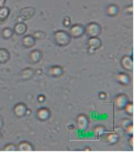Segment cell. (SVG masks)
Here are the masks:
<instances>
[{
	"label": "cell",
	"mask_w": 135,
	"mask_h": 153,
	"mask_svg": "<svg viewBox=\"0 0 135 153\" xmlns=\"http://www.w3.org/2000/svg\"><path fill=\"white\" fill-rule=\"evenodd\" d=\"M121 66L122 67L124 70L126 71L131 72L134 68V62H133V59L130 56H122L120 61Z\"/></svg>",
	"instance_id": "obj_6"
},
{
	"label": "cell",
	"mask_w": 135,
	"mask_h": 153,
	"mask_svg": "<svg viewBox=\"0 0 135 153\" xmlns=\"http://www.w3.org/2000/svg\"><path fill=\"white\" fill-rule=\"evenodd\" d=\"M129 143L130 146H131V148H134V135H131L129 138Z\"/></svg>",
	"instance_id": "obj_30"
},
{
	"label": "cell",
	"mask_w": 135,
	"mask_h": 153,
	"mask_svg": "<svg viewBox=\"0 0 135 153\" xmlns=\"http://www.w3.org/2000/svg\"><path fill=\"white\" fill-rule=\"evenodd\" d=\"M101 33V27L97 22H90L85 27V33L89 37H97Z\"/></svg>",
	"instance_id": "obj_2"
},
{
	"label": "cell",
	"mask_w": 135,
	"mask_h": 153,
	"mask_svg": "<svg viewBox=\"0 0 135 153\" xmlns=\"http://www.w3.org/2000/svg\"><path fill=\"white\" fill-rule=\"evenodd\" d=\"M27 107L23 103H18V104H15L13 108V112H14L15 116L18 118H23L27 115Z\"/></svg>",
	"instance_id": "obj_7"
},
{
	"label": "cell",
	"mask_w": 135,
	"mask_h": 153,
	"mask_svg": "<svg viewBox=\"0 0 135 153\" xmlns=\"http://www.w3.org/2000/svg\"><path fill=\"white\" fill-rule=\"evenodd\" d=\"M38 101H39V102H43V101H44L45 100V97L44 96H43V95H41V96H39L38 97Z\"/></svg>",
	"instance_id": "obj_33"
},
{
	"label": "cell",
	"mask_w": 135,
	"mask_h": 153,
	"mask_svg": "<svg viewBox=\"0 0 135 153\" xmlns=\"http://www.w3.org/2000/svg\"><path fill=\"white\" fill-rule=\"evenodd\" d=\"M6 2V0H0V7H3L4 6Z\"/></svg>",
	"instance_id": "obj_34"
},
{
	"label": "cell",
	"mask_w": 135,
	"mask_h": 153,
	"mask_svg": "<svg viewBox=\"0 0 135 153\" xmlns=\"http://www.w3.org/2000/svg\"><path fill=\"white\" fill-rule=\"evenodd\" d=\"M10 14V9L6 6L0 7V21H4L7 19Z\"/></svg>",
	"instance_id": "obj_20"
},
{
	"label": "cell",
	"mask_w": 135,
	"mask_h": 153,
	"mask_svg": "<svg viewBox=\"0 0 135 153\" xmlns=\"http://www.w3.org/2000/svg\"><path fill=\"white\" fill-rule=\"evenodd\" d=\"M13 33L18 36H23L27 30V25L23 22H18L14 25Z\"/></svg>",
	"instance_id": "obj_9"
},
{
	"label": "cell",
	"mask_w": 135,
	"mask_h": 153,
	"mask_svg": "<svg viewBox=\"0 0 135 153\" xmlns=\"http://www.w3.org/2000/svg\"><path fill=\"white\" fill-rule=\"evenodd\" d=\"M37 116L41 121H46L50 117V111L47 108H41L37 111Z\"/></svg>",
	"instance_id": "obj_15"
},
{
	"label": "cell",
	"mask_w": 135,
	"mask_h": 153,
	"mask_svg": "<svg viewBox=\"0 0 135 153\" xmlns=\"http://www.w3.org/2000/svg\"><path fill=\"white\" fill-rule=\"evenodd\" d=\"M42 58V53L39 50H32L30 53V59L32 63H38Z\"/></svg>",
	"instance_id": "obj_13"
},
{
	"label": "cell",
	"mask_w": 135,
	"mask_h": 153,
	"mask_svg": "<svg viewBox=\"0 0 135 153\" xmlns=\"http://www.w3.org/2000/svg\"><path fill=\"white\" fill-rule=\"evenodd\" d=\"M125 129V131H126V133L128 134V135L131 136V135H134V125H133L131 123L130 124H128Z\"/></svg>",
	"instance_id": "obj_27"
},
{
	"label": "cell",
	"mask_w": 135,
	"mask_h": 153,
	"mask_svg": "<svg viewBox=\"0 0 135 153\" xmlns=\"http://www.w3.org/2000/svg\"><path fill=\"white\" fill-rule=\"evenodd\" d=\"M4 151H15L17 150V146L13 143H7V145L4 146L3 148Z\"/></svg>",
	"instance_id": "obj_26"
},
{
	"label": "cell",
	"mask_w": 135,
	"mask_h": 153,
	"mask_svg": "<svg viewBox=\"0 0 135 153\" xmlns=\"http://www.w3.org/2000/svg\"><path fill=\"white\" fill-rule=\"evenodd\" d=\"M63 26L66 27H68L70 26L71 19L69 16L64 17V19H63Z\"/></svg>",
	"instance_id": "obj_28"
},
{
	"label": "cell",
	"mask_w": 135,
	"mask_h": 153,
	"mask_svg": "<svg viewBox=\"0 0 135 153\" xmlns=\"http://www.w3.org/2000/svg\"><path fill=\"white\" fill-rule=\"evenodd\" d=\"M13 33H13V30L10 27L4 28L2 32H1L3 38L5 39H9L11 38Z\"/></svg>",
	"instance_id": "obj_22"
},
{
	"label": "cell",
	"mask_w": 135,
	"mask_h": 153,
	"mask_svg": "<svg viewBox=\"0 0 135 153\" xmlns=\"http://www.w3.org/2000/svg\"><path fill=\"white\" fill-rule=\"evenodd\" d=\"M35 41L36 40L34 39V37L32 35H27L23 36L21 43L22 45L26 48H33L34 45H35Z\"/></svg>",
	"instance_id": "obj_11"
},
{
	"label": "cell",
	"mask_w": 135,
	"mask_h": 153,
	"mask_svg": "<svg viewBox=\"0 0 135 153\" xmlns=\"http://www.w3.org/2000/svg\"><path fill=\"white\" fill-rule=\"evenodd\" d=\"M128 102V98L125 94H120L115 98V105L120 110H122Z\"/></svg>",
	"instance_id": "obj_10"
},
{
	"label": "cell",
	"mask_w": 135,
	"mask_h": 153,
	"mask_svg": "<svg viewBox=\"0 0 135 153\" xmlns=\"http://www.w3.org/2000/svg\"><path fill=\"white\" fill-rule=\"evenodd\" d=\"M18 151H32L34 150L33 146L28 141H22L17 146Z\"/></svg>",
	"instance_id": "obj_19"
},
{
	"label": "cell",
	"mask_w": 135,
	"mask_h": 153,
	"mask_svg": "<svg viewBox=\"0 0 135 153\" xmlns=\"http://www.w3.org/2000/svg\"><path fill=\"white\" fill-rule=\"evenodd\" d=\"M3 118H2V117L1 116V115H0V129H1V127H2V126H3Z\"/></svg>",
	"instance_id": "obj_35"
},
{
	"label": "cell",
	"mask_w": 135,
	"mask_h": 153,
	"mask_svg": "<svg viewBox=\"0 0 135 153\" xmlns=\"http://www.w3.org/2000/svg\"><path fill=\"white\" fill-rule=\"evenodd\" d=\"M106 140L110 144H115L119 140V136L116 133H109L106 137Z\"/></svg>",
	"instance_id": "obj_21"
},
{
	"label": "cell",
	"mask_w": 135,
	"mask_h": 153,
	"mask_svg": "<svg viewBox=\"0 0 135 153\" xmlns=\"http://www.w3.org/2000/svg\"><path fill=\"white\" fill-rule=\"evenodd\" d=\"M98 97L100 98V99H105V98H106V94H105V93H103V92H100L98 94Z\"/></svg>",
	"instance_id": "obj_32"
},
{
	"label": "cell",
	"mask_w": 135,
	"mask_h": 153,
	"mask_svg": "<svg viewBox=\"0 0 135 153\" xmlns=\"http://www.w3.org/2000/svg\"><path fill=\"white\" fill-rule=\"evenodd\" d=\"M63 73V70L62 67L59 65H53L50 67L48 70V74L53 77H59Z\"/></svg>",
	"instance_id": "obj_12"
},
{
	"label": "cell",
	"mask_w": 135,
	"mask_h": 153,
	"mask_svg": "<svg viewBox=\"0 0 135 153\" xmlns=\"http://www.w3.org/2000/svg\"><path fill=\"white\" fill-rule=\"evenodd\" d=\"M131 124V121H130L129 120H127V119L123 120V121H122V126H123L124 128L126 127V126H128V124Z\"/></svg>",
	"instance_id": "obj_31"
},
{
	"label": "cell",
	"mask_w": 135,
	"mask_h": 153,
	"mask_svg": "<svg viewBox=\"0 0 135 153\" xmlns=\"http://www.w3.org/2000/svg\"><path fill=\"white\" fill-rule=\"evenodd\" d=\"M32 36L34 37L35 40H42L44 39L46 36V33L43 30H36L34 32V33L32 34Z\"/></svg>",
	"instance_id": "obj_23"
},
{
	"label": "cell",
	"mask_w": 135,
	"mask_h": 153,
	"mask_svg": "<svg viewBox=\"0 0 135 153\" xmlns=\"http://www.w3.org/2000/svg\"><path fill=\"white\" fill-rule=\"evenodd\" d=\"M35 75V70L31 68H27L24 69L21 73V77L23 80H29L32 79Z\"/></svg>",
	"instance_id": "obj_14"
},
{
	"label": "cell",
	"mask_w": 135,
	"mask_h": 153,
	"mask_svg": "<svg viewBox=\"0 0 135 153\" xmlns=\"http://www.w3.org/2000/svg\"><path fill=\"white\" fill-rule=\"evenodd\" d=\"M10 55L5 48H0V64H5L9 61Z\"/></svg>",
	"instance_id": "obj_18"
},
{
	"label": "cell",
	"mask_w": 135,
	"mask_h": 153,
	"mask_svg": "<svg viewBox=\"0 0 135 153\" xmlns=\"http://www.w3.org/2000/svg\"><path fill=\"white\" fill-rule=\"evenodd\" d=\"M71 38L69 33L63 30H59L54 33V39L57 45L60 47H66L70 43Z\"/></svg>",
	"instance_id": "obj_1"
},
{
	"label": "cell",
	"mask_w": 135,
	"mask_h": 153,
	"mask_svg": "<svg viewBox=\"0 0 135 153\" xmlns=\"http://www.w3.org/2000/svg\"><path fill=\"white\" fill-rule=\"evenodd\" d=\"M94 134H95L97 136H101V135L105 132V127L101 125L97 126L94 129Z\"/></svg>",
	"instance_id": "obj_24"
},
{
	"label": "cell",
	"mask_w": 135,
	"mask_h": 153,
	"mask_svg": "<svg viewBox=\"0 0 135 153\" xmlns=\"http://www.w3.org/2000/svg\"><path fill=\"white\" fill-rule=\"evenodd\" d=\"M69 33L71 37H73L75 39L80 38L85 33V27L82 25L81 24L76 23V24H74L73 25L71 26Z\"/></svg>",
	"instance_id": "obj_5"
},
{
	"label": "cell",
	"mask_w": 135,
	"mask_h": 153,
	"mask_svg": "<svg viewBox=\"0 0 135 153\" xmlns=\"http://www.w3.org/2000/svg\"><path fill=\"white\" fill-rule=\"evenodd\" d=\"M124 12L125 13H128V14H132L133 13V6L131 4L130 5L126 6L124 9Z\"/></svg>",
	"instance_id": "obj_29"
},
{
	"label": "cell",
	"mask_w": 135,
	"mask_h": 153,
	"mask_svg": "<svg viewBox=\"0 0 135 153\" xmlns=\"http://www.w3.org/2000/svg\"><path fill=\"white\" fill-rule=\"evenodd\" d=\"M35 13V7H31V6H27V7H23L20 10L18 18L21 21H27V20L30 19Z\"/></svg>",
	"instance_id": "obj_4"
},
{
	"label": "cell",
	"mask_w": 135,
	"mask_h": 153,
	"mask_svg": "<svg viewBox=\"0 0 135 153\" xmlns=\"http://www.w3.org/2000/svg\"><path fill=\"white\" fill-rule=\"evenodd\" d=\"M105 12H106V14L108 16L114 17L115 16H117V13H118L119 8L117 4H108L107 6L106 9H105Z\"/></svg>",
	"instance_id": "obj_16"
},
{
	"label": "cell",
	"mask_w": 135,
	"mask_h": 153,
	"mask_svg": "<svg viewBox=\"0 0 135 153\" xmlns=\"http://www.w3.org/2000/svg\"><path fill=\"white\" fill-rule=\"evenodd\" d=\"M88 53L89 54H94L96 51L99 49L102 45V41L98 36L90 37L87 42Z\"/></svg>",
	"instance_id": "obj_3"
},
{
	"label": "cell",
	"mask_w": 135,
	"mask_h": 153,
	"mask_svg": "<svg viewBox=\"0 0 135 153\" xmlns=\"http://www.w3.org/2000/svg\"><path fill=\"white\" fill-rule=\"evenodd\" d=\"M89 121H88L87 117L83 114L79 115L77 118V126L80 130H85L87 129Z\"/></svg>",
	"instance_id": "obj_8"
},
{
	"label": "cell",
	"mask_w": 135,
	"mask_h": 153,
	"mask_svg": "<svg viewBox=\"0 0 135 153\" xmlns=\"http://www.w3.org/2000/svg\"><path fill=\"white\" fill-rule=\"evenodd\" d=\"M133 107H134V106H133V104L131 102H128L125 104L124 109H125L127 114H128V115H133Z\"/></svg>",
	"instance_id": "obj_25"
},
{
	"label": "cell",
	"mask_w": 135,
	"mask_h": 153,
	"mask_svg": "<svg viewBox=\"0 0 135 153\" xmlns=\"http://www.w3.org/2000/svg\"><path fill=\"white\" fill-rule=\"evenodd\" d=\"M116 79L119 83L124 85H126L130 82L129 76L125 73H119L116 76Z\"/></svg>",
	"instance_id": "obj_17"
}]
</instances>
